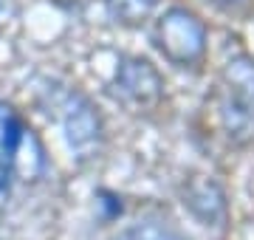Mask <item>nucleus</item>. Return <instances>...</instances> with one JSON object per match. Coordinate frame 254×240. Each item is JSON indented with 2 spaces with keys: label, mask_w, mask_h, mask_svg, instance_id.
<instances>
[{
  "label": "nucleus",
  "mask_w": 254,
  "mask_h": 240,
  "mask_svg": "<svg viewBox=\"0 0 254 240\" xmlns=\"http://www.w3.org/2000/svg\"><path fill=\"white\" fill-rule=\"evenodd\" d=\"M9 189H11V167L6 158L0 156V212H3V206L9 201Z\"/></svg>",
  "instance_id": "nucleus-8"
},
{
  "label": "nucleus",
  "mask_w": 254,
  "mask_h": 240,
  "mask_svg": "<svg viewBox=\"0 0 254 240\" xmlns=\"http://www.w3.org/2000/svg\"><path fill=\"white\" fill-rule=\"evenodd\" d=\"M113 96L133 111H150L164 96V79L141 57H127L116 68Z\"/></svg>",
  "instance_id": "nucleus-3"
},
{
  "label": "nucleus",
  "mask_w": 254,
  "mask_h": 240,
  "mask_svg": "<svg viewBox=\"0 0 254 240\" xmlns=\"http://www.w3.org/2000/svg\"><path fill=\"white\" fill-rule=\"evenodd\" d=\"M3 9H6V3H3V0H0V17H3ZM0 23H3V20H0Z\"/></svg>",
  "instance_id": "nucleus-10"
},
{
  "label": "nucleus",
  "mask_w": 254,
  "mask_h": 240,
  "mask_svg": "<svg viewBox=\"0 0 254 240\" xmlns=\"http://www.w3.org/2000/svg\"><path fill=\"white\" fill-rule=\"evenodd\" d=\"M105 3H108L110 17L122 26H138L158 6V0H105Z\"/></svg>",
  "instance_id": "nucleus-6"
},
{
  "label": "nucleus",
  "mask_w": 254,
  "mask_h": 240,
  "mask_svg": "<svg viewBox=\"0 0 254 240\" xmlns=\"http://www.w3.org/2000/svg\"><path fill=\"white\" fill-rule=\"evenodd\" d=\"M116 240H187L181 232H175L173 226L158 221H141L133 223L130 229H125Z\"/></svg>",
  "instance_id": "nucleus-7"
},
{
  "label": "nucleus",
  "mask_w": 254,
  "mask_h": 240,
  "mask_svg": "<svg viewBox=\"0 0 254 240\" xmlns=\"http://www.w3.org/2000/svg\"><path fill=\"white\" fill-rule=\"evenodd\" d=\"M155 46L178 68H192L206 54V26L190 9H167L155 23Z\"/></svg>",
  "instance_id": "nucleus-1"
},
{
  "label": "nucleus",
  "mask_w": 254,
  "mask_h": 240,
  "mask_svg": "<svg viewBox=\"0 0 254 240\" xmlns=\"http://www.w3.org/2000/svg\"><path fill=\"white\" fill-rule=\"evenodd\" d=\"M212 3H218V6H235V3H240V0H212Z\"/></svg>",
  "instance_id": "nucleus-9"
},
{
  "label": "nucleus",
  "mask_w": 254,
  "mask_h": 240,
  "mask_svg": "<svg viewBox=\"0 0 254 240\" xmlns=\"http://www.w3.org/2000/svg\"><path fill=\"white\" fill-rule=\"evenodd\" d=\"M23 130H26V124L17 116V111L11 105H6V102H0V156L6 161H11V153L17 147Z\"/></svg>",
  "instance_id": "nucleus-5"
},
{
  "label": "nucleus",
  "mask_w": 254,
  "mask_h": 240,
  "mask_svg": "<svg viewBox=\"0 0 254 240\" xmlns=\"http://www.w3.org/2000/svg\"><path fill=\"white\" fill-rule=\"evenodd\" d=\"M11 178L17 176L23 181H37L40 173H43V167H46V158H43V147H40V141L31 130H23V136H20L17 147L11 153Z\"/></svg>",
  "instance_id": "nucleus-4"
},
{
  "label": "nucleus",
  "mask_w": 254,
  "mask_h": 240,
  "mask_svg": "<svg viewBox=\"0 0 254 240\" xmlns=\"http://www.w3.org/2000/svg\"><path fill=\"white\" fill-rule=\"evenodd\" d=\"M63 130L68 147L79 161H91L102 153L105 141V124L91 102L82 93H65L63 99Z\"/></svg>",
  "instance_id": "nucleus-2"
}]
</instances>
